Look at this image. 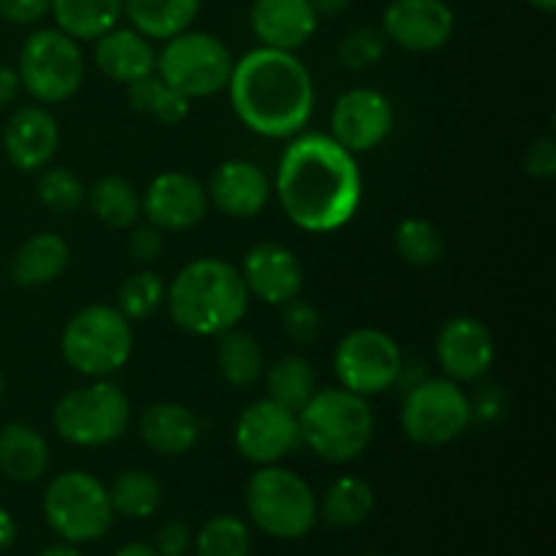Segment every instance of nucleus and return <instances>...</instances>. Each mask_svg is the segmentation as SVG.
<instances>
[{"instance_id": "1", "label": "nucleus", "mask_w": 556, "mask_h": 556, "mask_svg": "<svg viewBox=\"0 0 556 556\" xmlns=\"http://www.w3.org/2000/svg\"><path fill=\"white\" fill-rule=\"evenodd\" d=\"M275 195L302 231H340L362 206V168L331 134H296L277 163Z\"/></svg>"}, {"instance_id": "2", "label": "nucleus", "mask_w": 556, "mask_h": 556, "mask_svg": "<svg viewBox=\"0 0 556 556\" xmlns=\"http://www.w3.org/2000/svg\"><path fill=\"white\" fill-rule=\"evenodd\" d=\"M226 90L239 123L264 139H291L313 117V74L293 52L250 49L244 58L233 60Z\"/></svg>"}, {"instance_id": "3", "label": "nucleus", "mask_w": 556, "mask_h": 556, "mask_svg": "<svg viewBox=\"0 0 556 556\" xmlns=\"http://www.w3.org/2000/svg\"><path fill=\"white\" fill-rule=\"evenodd\" d=\"M168 315L193 337H220L242 324L250 291L237 266L223 258H195L185 264L166 288Z\"/></svg>"}, {"instance_id": "4", "label": "nucleus", "mask_w": 556, "mask_h": 556, "mask_svg": "<svg viewBox=\"0 0 556 556\" xmlns=\"http://www.w3.org/2000/svg\"><path fill=\"white\" fill-rule=\"evenodd\" d=\"M299 440L318 459L345 465L358 459L372 443L375 413L367 396L342 389H318L296 413Z\"/></svg>"}, {"instance_id": "5", "label": "nucleus", "mask_w": 556, "mask_h": 556, "mask_svg": "<svg viewBox=\"0 0 556 556\" xmlns=\"http://www.w3.org/2000/svg\"><path fill=\"white\" fill-rule=\"evenodd\" d=\"M60 351L68 367L85 378H106L128 364L134 329L117 307L90 304L65 324Z\"/></svg>"}, {"instance_id": "6", "label": "nucleus", "mask_w": 556, "mask_h": 556, "mask_svg": "<svg viewBox=\"0 0 556 556\" xmlns=\"http://www.w3.org/2000/svg\"><path fill=\"white\" fill-rule=\"evenodd\" d=\"M244 505L253 525L280 541L304 538L318 521V500L307 481L277 465H266L253 472L244 492Z\"/></svg>"}, {"instance_id": "7", "label": "nucleus", "mask_w": 556, "mask_h": 556, "mask_svg": "<svg viewBox=\"0 0 556 556\" xmlns=\"http://www.w3.org/2000/svg\"><path fill=\"white\" fill-rule=\"evenodd\" d=\"M130 421V402L117 383L96 378L60 396L54 405V432L79 448H101L114 443Z\"/></svg>"}, {"instance_id": "8", "label": "nucleus", "mask_w": 556, "mask_h": 556, "mask_svg": "<svg viewBox=\"0 0 556 556\" xmlns=\"http://www.w3.org/2000/svg\"><path fill=\"white\" fill-rule=\"evenodd\" d=\"M231 71V49L210 33L185 30L155 54V74L190 101L226 90Z\"/></svg>"}, {"instance_id": "9", "label": "nucleus", "mask_w": 556, "mask_h": 556, "mask_svg": "<svg viewBox=\"0 0 556 556\" xmlns=\"http://www.w3.org/2000/svg\"><path fill=\"white\" fill-rule=\"evenodd\" d=\"M47 525L65 543H92L106 535L114 510L109 489L85 470L60 472L43 494Z\"/></svg>"}, {"instance_id": "10", "label": "nucleus", "mask_w": 556, "mask_h": 556, "mask_svg": "<svg viewBox=\"0 0 556 556\" xmlns=\"http://www.w3.org/2000/svg\"><path fill=\"white\" fill-rule=\"evenodd\" d=\"M16 74L38 103H63L74 98L85 81V54L79 41L58 27H47L22 43Z\"/></svg>"}, {"instance_id": "11", "label": "nucleus", "mask_w": 556, "mask_h": 556, "mask_svg": "<svg viewBox=\"0 0 556 556\" xmlns=\"http://www.w3.org/2000/svg\"><path fill=\"white\" fill-rule=\"evenodd\" d=\"M472 421L470 396L456 380L438 378L413 386L402 405V429L418 445H445Z\"/></svg>"}, {"instance_id": "12", "label": "nucleus", "mask_w": 556, "mask_h": 556, "mask_svg": "<svg viewBox=\"0 0 556 556\" xmlns=\"http://www.w3.org/2000/svg\"><path fill=\"white\" fill-rule=\"evenodd\" d=\"M402 351L394 337L380 329H356L334 351V375L342 389L358 396L389 391L402 378Z\"/></svg>"}, {"instance_id": "13", "label": "nucleus", "mask_w": 556, "mask_h": 556, "mask_svg": "<svg viewBox=\"0 0 556 556\" xmlns=\"http://www.w3.org/2000/svg\"><path fill=\"white\" fill-rule=\"evenodd\" d=\"M233 445L242 454V459L253 462V465H277L291 451H296V445H302L296 413L277 405L269 396L253 402L237 418Z\"/></svg>"}, {"instance_id": "14", "label": "nucleus", "mask_w": 556, "mask_h": 556, "mask_svg": "<svg viewBox=\"0 0 556 556\" xmlns=\"http://www.w3.org/2000/svg\"><path fill=\"white\" fill-rule=\"evenodd\" d=\"M329 125L331 136L353 155L372 152L389 139L394 128V109L383 92L372 87H353L334 101Z\"/></svg>"}, {"instance_id": "15", "label": "nucleus", "mask_w": 556, "mask_h": 556, "mask_svg": "<svg viewBox=\"0 0 556 556\" xmlns=\"http://www.w3.org/2000/svg\"><path fill=\"white\" fill-rule=\"evenodd\" d=\"M210 212V195L195 177L182 172H163L147 185L141 195V215L161 231H188Z\"/></svg>"}, {"instance_id": "16", "label": "nucleus", "mask_w": 556, "mask_h": 556, "mask_svg": "<svg viewBox=\"0 0 556 556\" xmlns=\"http://www.w3.org/2000/svg\"><path fill=\"white\" fill-rule=\"evenodd\" d=\"M383 36L410 52H434L454 36V11L445 0H391Z\"/></svg>"}, {"instance_id": "17", "label": "nucleus", "mask_w": 556, "mask_h": 556, "mask_svg": "<svg viewBox=\"0 0 556 556\" xmlns=\"http://www.w3.org/2000/svg\"><path fill=\"white\" fill-rule=\"evenodd\" d=\"M434 351H438V362L448 380L470 383L492 369L494 337L483 320L459 315L440 329Z\"/></svg>"}, {"instance_id": "18", "label": "nucleus", "mask_w": 556, "mask_h": 556, "mask_svg": "<svg viewBox=\"0 0 556 556\" xmlns=\"http://www.w3.org/2000/svg\"><path fill=\"white\" fill-rule=\"evenodd\" d=\"M239 275L250 296L261 299L264 304H280V307L296 299L304 286L302 261L277 242H261L250 248Z\"/></svg>"}, {"instance_id": "19", "label": "nucleus", "mask_w": 556, "mask_h": 556, "mask_svg": "<svg viewBox=\"0 0 556 556\" xmlns=\"http://www.w3.org/2000/svg\"><path fill=\"white\" fill-rule=\"evenodd\" d=\"M210 204L237 220H248L264 212L271 199V179L253 161H223L206 185Z\"/></svg>"}, {"instance_id": "20", "label": "nucleus", "mask_w": 556, "mask_h": 556, "mask_svg": "<svg viewBox=\"0 0 556 556\" xmlns=\"http://www.w3.org/2000/svg\"><path fill=\"white\" fill-rule=\"evenodd\" d=\"M60 147V128L43 106H22L9 117L3 130L5 157L20 172H41L52 163Z\"/></svg>"}, {"instance_id": "21", "label": "nucleus", "mask_w": 556, "mask_h": 556, "mask_svg": "<svg viewBox=\"0 0 556 556\" xmlns=\"http://www.w3.org/2000/svg\"><path fill=\"white\" fill-rule=\"evenodd\" d=\"M318 20L309 0H255L250 9V27L261 47L282 52L304 47L318 30Z\"/></svg>"}, {"instance_id": "22", "label": "nucleus", "mask_w": 556, "mask_h": 556, "mask_svg": "<svg viewBox=\"0 0 556 556\" xmlns=\"http://www.w3.org/2000/svg\"><path fill=\"white\" fill-rule=\"evenodd\" d=\"M96 65L112 81H130L155 74V52L150 38L134 27H112L96 38Z\"/></svg>"}, {"instance_id": "23", "label": "nucleus", "mask_w": 556, "mask_h": 556, "mask_svg": "<svg viewBox=\"0 0 556 556\" xmlns=\"http://www.w3.org/2000/svg\"><path fill=\"white\" fill-rule=\"evenodd\" d=\"M139 434L150 451L161 456H182L195 448L201 424L190 407L179 402H155L139 421Z\"/></svg>"}, {"instance_id": "24", "label": "nucleus", "mask_w": 556, "mask_h": 556, "mask_svg": "<svg viewBox=\"0 0 556 556\" xmlns=\"http://www.w3.org/2000/svg\"><path fill=\"white\" fill-rule=\"evenodd\" d=\"M71 261V248L63 237L52 231L36 233L16 250L11 261V277L16 286L38 288L49 286L65 271Z\"/></svg>"}, {"instance_id": "25", "label": "nucleus", "mask_w": 556, "mask_h": 556, "mask_svg": "<svg viewBox=\"0 0 556 556\" xmlns=\"http://www.w3.org/2000/svg\"><path fill=\"white\" fill-rule=\"evenodd\" d=\"M49 467V445L27 424L0 429V470L16 483H36Z\"/></svg>"}, {"instance_id": "26", "label": "nucleus", "mask_w": 556, "mask_h": 556, "mask_svg": "<svg viewBox=\"0 0 556 556\" xmlns=\"http://www.w3.org/2000/svg\"><path fill=\"white\" fill-rule=\"evenodd\" d=\"M199 9L201 0H123V14L128 16L130 27L157 41H168L188 30Z\"/></svg>"}, {"instance_id": "27", "label": "nucleus", "mask_w": 556, "mask_h": 556, "mask_svg": "<svg viewBox=\"0 0 556 556\" xmlns=\"http://www.w3.org/2000/svg\"><path fill=\"white\" fill-rule=\"evenodd\" d=\"M58 30L74 41H96L117 27L123 16V0H49Z\"/></svg>"}, {"instance_id": "28", "label": "nucleus", "mask_w": 556, "mask_h": 556, "mask_svg": "<svg viewBox=\"0 0 556 556\" xmlns=\"http://www.w3.org/2000/svg\"><path fill=\"white\" fill-rule=\"evenodd\" d=\"M217 369L233 389H250L264 378L266 358L258 340L248 331H223L217 342Z\"/></svg>"}, {"instance_id": "29", "label": "nucleus", "mask_w": 556, "mask_h": 556, "mask_svg": "<svg viewBox=\"0 0 556 556\" xmlns=\"http://www.w3.org/2000/svg\"><path fill=\"white\" fill-rule=\"evenodd\" d=\"M264 380L266 396L293 413L302 410L309 396L318 391V375L304 356L277 358L269 369H264Z\"/></svg>"}, {"instance_id": "30", "label": "nucleus", "mask_w": 556, "mask_h": 556, "mask_svg": "<svg viewBox=\"0 0 556 556\" xmlns=\"http://www.w3.org/2000/svg\"><path fill=\"white\" fill-rule=\"evenodd\" d=\"M92 215L109 228H130L141 217V193L123 177H103L87 190Z\"/></svg>"}, {"instance_id": "31", "label": "nucleus", "mask_w": 556, "mask_h": 556, "mask_svg": "<svg viewBox=\"0 0 556 556\" xmlns=\"http://www.w3.org/2000/svg\"><path fill=\"white\" fill-rule=\"evenodd\" d=\"M372 486L358 476H342L326 489L324 503H320V516L331 527H356L372 514Z\"/></svg>"}, {"instance_id": "32", "label": "nucleus", "mask_w": 556, "mask_h": 556, "mask_svg": "<svg viewBox=\"0 0 556 556\" xmlns=\"http://www.w3.org/2000/svg\"><path fill=\"white\" fill-rule=\"evenodd\" d=\"M128 101L136 112L150 114L163 125H179L190 114V98L168 87L157 74L130 81Z\"/></svg>"}, {"instance_id": "33", "label": "nucleus", "mask_w": 556, "mask_h": 556, "mask_svg": "<svg viewBox=\"0 0 556 556\" xmlns=\"http://www.w3.org/2000/svg\"><path fill=\"white\" fill-rule=\"evenodd\" d=\"M163 489L152 472L147 470H128L114 478L109 489V503L114 514H123L128 519H147L161 508Z\"/></svg>"}, {"instance_id": "34", "label": "nucleus", "mask_w": 556, "mask_h": 556, "mask_svg": "<svg viewBox=\"0 0 556 556\" xmlns=\"http://www.w3.org/2000/svg\"><path fill=\"white\" fill-rule=\"evenodd\" d=\"M394 248L410 266H434L445 255V239L434 223L405 217L394 231Z\"/></svg>"}, {"instance_id": "35", "label": "nucleus", "mask_w": 556, "mask_h": 556, "mask_svg": "<svg viewBox=\"0 0 556 556\" xmlns=\"http://www.w3.org/2000/svg\"><path fill=\"white\" fill-rule=\"evenodd\" d=\"M166 302V282L152 269H141L130 275L119 286L117 309L128 320H147L157 313Z\"/></svg>"}, {"instance_id": "36", "label": "nucleus", "mask_w": 556, "mask_h": 556, "mask_svg": "<svg viewBox=\"0 0 556 556\" xmlns=\"http://www.w3.org/2000/svg\"><path fill=\"white\" fill-rule=\"evenodd\" d=\"M199 556H248L250 527L237 516H215L201 527L195 538Z\"/></svg>"}, {"instance_id": "37", "label": "nucleus", "mask_w": 556, "mask_h": 556, "mask_svg": "<svg viewBox=\"0 0 556 556\" xmlns=\"http://www.w3.org/2000/svg\"><path fill=\"white\" fill-rule=\"evenodd\" d=\"M38 201L47 206L54 215H71V212L79 210L87 199V190L81 185V179L76 177L71 168L60 166H47L41 168L36 182Z\"/></svg>"}, {"instance_id": "38", "label": "nucleus", "mask_w": 556, "mask_h": 556, "mask_svg": "<svg viewBox=\"0 0 556 556\" xmlns=\"http://www.w3.org/2000/svg\"><path fill=\"white\" fill-rule=\"evenodd\" d=\"M386 36L375 27H356L340 41V63L351 71H367L383 60Z\"/></svg>"}, {"instance_id": "39", "label": "nucleus", "mask_w": 556, "mask_h": 556, "mask_svg": "<svg viewBox=\"0 0 556 556\" xmlns=\"http://www.w3.org/2000/svg\"><path fill=\"white\" fill-rule=\"evenodd\" d=\"M282 329H286L288 340L296 345H309L315 337L320 334V315L304 299H291L282 304Z\"/></svg>"}, {"instance_id": "40", "label": "nucleus", "mask_w": 556, "mask_h": 556, "mask_svg": "<svg viewBox=\"0 0 556 556\" xmlns=\"http://www.w3.org/2000/svg\"><path fill=\"white\" fill-rule=\"evenodd\" d=\"M510 402L508 394L497 386H486V389L478 391L476 396L470 400V413L472 418H478L481 424H489V427H497L508 418Z\"/></svg>"}, {"instance_id": "41", "label": "nucleus", "mask_w": 556, "mask_h": 556, "mask_svg": "<svg viewBox=\"0 0 556 556\" xmlns=\"http://www.w3.org/2000/svg\"><path fill=\"white\" fill-rule=\"evenodd\" d=\"M163 233L166 231H161V228L152 226V223L136 226L128 242V250L130 255H134V261H139V264H152V261L163 253V244H166Z\"/></svg>"}, {"instance_id": "42", "label": "nucleus", "mask_w": 556, "mask_h": 556, "mask_svg": "<svg viewBox=\"0 0 556 556\" xmlns=\"http://www.w3.org/2000/svg\"><path fill=\"white\" fill-rule=\"evenodd\" d=\"M525 168L535 179L556 177V141L552 136H541L538 141H532L525 157Z\"/></svg>"}, {"instance_id": "43", "label": "nucleus", "mask_w": 556, "mask_h": 556, "mask_svg": "<svg viewBox=\"0 0 556 556\" xmlns=\"http://www.w3.org/2000/svg\"><path fill=\"white\" fill-rule=\"evenodd\" d=\"M49 14V0H0V16L14 25H33Z\"/></svg>"}, {"instance_id": "44", "label": "nucleus", "mask_w": 556, "mask_h": 556, "mask_svg": "<svg viewBox=\"0 0 556 556\" xmlns=\"http://www.w3.org/2000/svg\"><path fill=\"white\" fill-rule=\"evenodd\" d=\"M190 530L182 521H168L157 530L155 535V552L161 556H185L190 548Z\"/></svg>"}, {"instance_id": "45", "label": "nucleus", "mask_w": 556, "mask_h": 556, "mask_svg": "<svg viewBox=\"0 0 556 556\" xmlns=\"http://www.w3.org/2000/svg\"><path fill=\"white\" fill-rule=\"evenodd\" d=\"M20 74L9 68V65H0V106H9L16 98V92H20Z\"/></svg>"}, {"instance_id": "46", "label": "nucleus", "mask_w": 556, "mask_h": 556, "mask_svg": "<svg viewBox=\"0 0 556 556\" xmlns=\"http://www.w3.org/2000/svg\"><path fill=\"white\" fill-rule=\"evenodd\" d=\"M14 541H16L14 516H11L5 508H0V552H5Z\"/></svg>"}, {"instance_id": "47", "label": "nucleus", "mask_w": 556, "mask_h": 556, "mask_svg": "<svg viewBox=\"0 0 556 556\" xmlns=\"http://www.w3.org/2000/svg\"><path fill=\"white\" fill-rule=\"evenodd\" d=\"M309 5H313L318 16H340L345 14L351 0H309Z\"/></svg>"}, {"instance_id": "48", "label": "nucleus", "mask_w": 556, "mask_h": 556, "mask_svg": "<svg viewBox=\"0 0 556 556\" xmlns=\"http://www.w3.org/2000/svg\"><path fill=\"white\" fill-rule=\"evenodd\" d=\"M38 556H81V552L74 546V543H58V546L43 548Z\"/></svg>"}, {"instance_id": "49", "label": "nucleus", "mask_w": 556, "mask_h": 556, "mask_svg": "<svg viewBox=\"0 0 556 556\" xmlns=\"http://www.w3.org/2000/svg\"><path fill=\"white\" fill-rule=\"evenodd\" d=\"M114 556H161V554H157L155 548L144 546V543H130V546L119 548V552Z\"/></svg>"}, {"instance_id": "50", "label": "nucleus", "mask_w": 556, "mask_h": 556, "mask_svg": "<svg viewBox=\"0 0 556 556\" xmlns=\"http://www.w3.org/2000/svg\"><path fill=\"white\" fill-rule=\"evenodd\" d=\"M530 3L535 5V9L546 11V14H554L556 11V0H530Z\"/></svg>"}, {"instance_id": "51", "label": "nucleus", "mask_w": 556, "mask_h": 556, "mask_svg": "<svg viewBox=\"0 0 556 556\" xmlns=\"http://www.w3.org/2000/svg\"><path fill=\"white\" fill-rule=\"evenodd\" d=\"M3 391H5V380H3V375H0V400H3Z\"/></svg>"}, {"instance_id": "52", "label": "nucleus", "mask_w": 556, "mask_h": 556, "mask_svg": "<svg viewBox=\"0 0 556 556\" xmlns=\"http://www.w3.org/2000/svg\"><path fill=\"white\" fill-rule=\"evenodd\" d=\"M372 556H378V554H372Z\"/></svg>"}]
</instances>
